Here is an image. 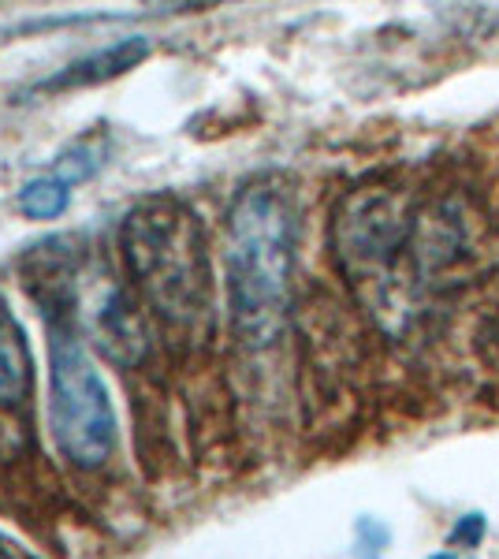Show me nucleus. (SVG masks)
<instances>
[{
	"label": "nucleus",
	"instance_id": "11",
	"mask_svg": "<svg viewBox=\"0 0 499 559\" xmlns=\"http://www.w3.org/2000/svg\"><path fill=\"white\" fill-rule=\"evenodd\" d=\"M150 4L153 12H165V15H176V12H202V8H216V4H231V0H142Z\"/></svg>",
	"mask_w": 499,
	"mask_h": 559
},
{
	"label": "nucleus",
	"instance_id": "9",
	"mask_svg": "<svg viewBox=\"0 0 499 559\" xmlns=\"http://www.w3.org/2000/svg\"><path fill=\"white\" fill-rule=\"evenodd\" d=\"M97 168H102V146H97V142H75V146L60 157L57 176L63 179V183L75 187L79 179H90Z\"/></svg>",
	"mask_w": 499,
	"mask_h": 559
},
{
	"label": "nucleus",
	"instance_id": "10",
	"mask_svg": "<svg viewBox=\"0 0 499 559\" xmlns=\"http://www.w3.org/2000/svg\"><path fill=\"white\" fill-rule=\"evenodd\" d=\"M451 545H459V548H477L480 540H485V515H462L455 522V530H451Z\"/></svg>",
	"mask_w": 499,
	"mask_h": 559
},
{
	"label": "nucleus",
	"instance_id": "1",
	"mask_svg": "<svg viewBox=\"0 0 499 559\" xmlns=\"http://www.w3.org/2000/svg\"><path fill=\"white\" fill-rule=\"evenodd\" d=\"M295 265V205L276 179L235 194L224 236L231 321L247 344H272L284 329Z\"/></svg>",
	"mask_w": 499,
	"mask_h": 559
},
{
	"label": "nucleus",
	"instance_id": "12",
	"mask_svg": "<svg viewBox=\"0 0 499 559\" xmlns=\"http://www.w3.org/2000/svg\"><path fill=\"white\" fill-rule=\"evenodd\" d=\"M358 545L369 548V559H380V548L388 545V530L377 526L373 519H361L358 522Z\"/></svg>",
	"mask_w": 499,
	"mask_h": 559
},
{
	"label": "nucleus",
	"instance_id": "14",
	"mask_svg": "<svg viewBox=\"0 0 499 559\" xmlns=\"http://www.w3.org/2000/svg\"><path fill=\"white\" fill-rule=\"evenodd\" d=\"M432 559H462V556H455V552H437Z\"/></svg>",
	"mask_w": 499,
	"mask_h": 559
},
{
	"label": "nucleus",
	"instance_id": "4",
	"mask_svg": "<svg viewBox=\"0 0 499 559\" xmlns=\"http://www.w3.org/2000/svg\"><path fill=\"white\" fill-rule=\"evenodd\" d=\"M417 205L411 194L388 183L354 187L332 216V250L343 276L358 292L384 299L399 269L411 261V231Z\"/></svg>",
	"mask_w": 499,
	"mask_h": 559
},
{
	"label": "nucleus",
	"instance_id": "3",
	"mask_svg": "<svg viewBox=\"0 0 499 559\" xmlns=\"http://www.w3.org/2000/svg\"><path fill=\"white\" fill-rule=\"evenodd\" d=\"M49 324V432L79 471H97L116 448V411L94 358L79 336L75 310L45 299Z\"/></svg>",
	"mask_w": 499,
	"mask_h": 559
},
{
	"label": "nucleus",
	"instance_id": "5",
	"mask_svg": "<svg viewBox=\"0 0 499 559\" xmlns=\"http://www.w3.org/2000/svg\"><path fill=\"white\" fill-rule=\"evenodd\" d=\"M90 336L105 350V358L120 366H139L150 355V329L123 287H108L105 295H97L90 310Z\"/></svg>",
	"mask_w": 499,
	"mask_h": 559
},
{
	"label": "nucleus",
	"instance_id": "7",
	"mask_svg": "<svg viewBox=\"0 0 499 559\" xmlns=\"http://www.w3.org/2000/svg\"><path fill=\"white\" fill-rule=\"evenodd\" d=\"M34 392V358L20 321L0 299V407H23Z\"/></svg>",
	"mask_w": 499,
	"mask_h": 559
},
{
	"label": "nucleus",
	"instance_id": "8",
	"mask_svg": "<svg viewBox=\"0 0 499 559\" xmlns=\"http://www.w3.org/2000/svg\"><path fill=\"white\" fill-rule=\"evenodd\" d=\"M71 205V183H63L60 176H41L20 191V210L31 221H52Z\"/></svg>",
	"mask_w": 499,
	"mask_h": 559
},
{
	"label": "nucleus",
	"instance_id": "13",
	"mask_svg": "<svg viewBox=\"0 0 499 559\" xmlns=\"http://www.w3.org/2000/svg\"><path fill=\"white\" fill-rule=\"evenodd\" d=\"M0 559H23L20 552H15V548L12 545H8V540L4 537H0Z\"/></svg>",
	"mask_w": 499,
	"mask_h": 559
},
{
	"label": "nucleus",
	"instance_id": "2",
	"mask_svg": "<svg viewBox=\"0 0 499 559\" xmlns=\"http://www.w3.org/2000/svg\"><path fill=\"white\" fill-rule=\"evenodd\" d=\"M123 258L139 295L165 329L194 336L213 313V265L194 210L176 198H153L127 213Z\"/></svg>",
	"mask_w": 499,
	"mask_h": 559
},
{
	"label": "nucleus",
	"instance_id": "6",
	"mask_svg": "<svg viewBox=\"0 0 499 559\" xmlns=\"http://www.w3.org/2000/svg\"><path fill=\"white\" fill-rule=\"evenodd\" d=\"M150 57V38H120L105 49H94L86 57H79L75 64L57 71L52 79L38 83V94H68V90H86L108 79H120L123 71L139 68Z\"/></svg>",
	"mask_w": 499,
	"mask_h": 559
}]
</instances>
